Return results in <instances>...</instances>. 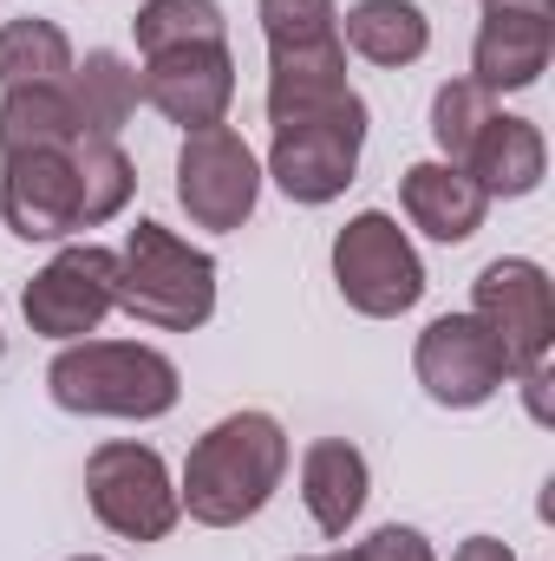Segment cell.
Listing matches in <instances>:
<instances>
[{"mask_svg":"<svg viewBox=\"0 0 555 561\" xmlns=\"http://www.w3.org/2000/svg\"><path fill=\"white\" fill-rule=\"evenodd\" d=\"M287 463H294V444L275 412H229L190 444L177 503L203 529H242L275 503Z\"/></svg>","mask_w":555,"mask_h":561,"instance_id":"cell-1","label":"cell"},{"mask_svg":"<svg viewBox=\"0 0 555 561\" xmlns=\"http://www.w3.org/2000/svg\"><path fill=\"white\" fill-rule=\"evenodd\" d=\"M46 392L59 412L72 419H132L150 424L177 412L183 379L177 366L144 346V340H72L59 346V359L46 366Z\"/></svg>","mask_w":555,"mask_h":561,"instance_id":"cell-2","label":"cell"},{"mask_svg":"<svg viewBox=\"0 0 555 561\" xmlns=\"http://www.w3.org/2000/svg\"><path fill=\"white\" fill-rule=\"evenodd\" d=\"M118 307L157 333L209 327L216 320V255L144 216L118 249Z\"/></svg>","mask_w":555,"mask_h":561,"instance_id":"cell-3","label":"cell"},{"mask_svg":"<svg viewBox=\"0 0 555 561\" xmlns=\"http://www.w3.org/2000/svg\"><path fill=\"white\" fill-rule=\"evenodd\" d=\"M366 99L347 92L340 105H320V112H301V118H281L275 138H269V170L275 190L301 209H320L333 196H347L353 170H360V150H366Z\"/></svg>","mask_w":555,"mask_h":561,"instance_id":"cell-4","label":"cell"},{"mask_svg":"<svg viewBox=\"0 0 555 561\" xmlns=\"http://www.w3.org/2000/svg\"><path fill=\"white\" fill-rule=\"evenodd\" d=\"M333 287L353 313L366 320H399L424 300V262H418L412 236L399 229V216L386 209H360L340 236H333Z\"/></svg>","mask_w":555,"mask_h":561,"instance_id":"cell-5","label":"cell"},{"mask_svg":"<svg viewBox=\"0 0 555 561\" xmlns=\"http://www.w3.org/2000/svg\"><path fill=\"white\" fill-rule=\"evenodd\" d=\"M86 503L125 542H163L183 523V503H177L163 457L138 437H112L86 457Z\"/></svg>","mask_w":555,"mask_h":561,"instance_id":"cell-6","label":"cell"},{"mask_svg":"<svg viewBox=\"0 0 555 561\" xmlns=\"http://www.w3.org/2000/svg\"><path fill=\"white\" fill-rule=\"evenodd\" d=\"M177 203L209 236H236L256 216V203H262V163L242 144V131H229V125L183 131V150H177Z\"/></svg>","mask_w":555,"mask_h":561,"instance_id":"cell-7","label":"cell"},{"mask_svg":"<svg viewBox=\"0 0 555 561\" xmlns=\"http://www.w3.org/2000/svg\"><path fill=\"white\" fill-rule=\"evenodd\" d=\"M118 307V249H99V242H72L59 249L39 275L20 287V313L39 340H86L105 327V313Z\"/></svg>","mask_w":555,"mask_h":561,"instance_id":"cell-8","label":"cell"},{"mask_svg":"<svg viewBox=\"0 0 555 561\" xmlns=\"http://www.w3.org/2000/svg\"><path fill=\"white\" fill-rule=\"evenodd\" d=\"M471 313L497 333L510 379H530L550 366L555 346V287L543 275V262L530 255H497L484 275L471 280Z\"/></svg>","mask_w":555,"mask_h":561,"instance_id":"cell-9","label":"cell"},{"mask_svg":"<svg viewBox=\"0 0 555 561\" xmlns=\"http://www.w3.org/2000/svg\"><path fill=\"white\" fill-rule=\"evenodd\" d=\"M412 373L431 405L444 412H477L510 386V359L497 346V333L477 313H438L412 346Z\"/></svg>","mask_w":555,"mask_h":561,"instance_id":"cell-10","label":"cell"},{"mask_svg":"<svg viewBox=\"0 0 555 561\" xmlns=\"http://www.w3.org/2000/svg\"><path fill=\"white\" fill-rule=\"evenodd\" d=\"M138 92H144V105L163 112L177 131L229 125V105H236V53H229V39L150 53L144 72H138Z\"/></svg>","mask_w":555,"mask_h":561,"instance_id":"cell-11","label":"cell"},{"mask_svg":"<svg viewBox=\"0 0 555 561\" xmlns=\"http://www.w3.org/2000/svg\"><path fill=\"white\" fill-rule=\"evenodd\" d=\"M555 53V0H484L471 39V79L497 92H530Z\"/></svg>","mask_w":555,"mask_h":561,"instance_id":"cell-12","label":"cell"},{"mask_svg":"<svg viewBox=\"0 0 555 561\" xmlns=\"http://www.w3.org/2000/svg\"><path fill=\"white\" fill-rule=\"evenodd\" d=\"M0 222L20 242H66V236H79L72 144L66 150H13V157H0Z\"/></svg>","mask_w":555,"mask_h":561,"instance_id":"cell-13","label":"cell"},{"mask_svg":"<svg viewBox=\"0 0 555 561\" xmlns=\"http://www.w3.org/2000/svg\"><path fill=\"white\" fill-rule=\"evenodd\" d=\"M399 209H406V222H412L418 236L457 249V242H471V236L484 229L490 196H484L457 163L431 157V163H412V170L399 176Z\"/></svg>","mask_w":555,"mask_h":561,"instance_id":"cell-14","label":"cell"},{"mask_svg":"<svg viewBox=\"0 0 555 561\" xmlns=\"http://www.w3.org/2000/svg\"><path fill=\"white\" fill-rule=\"evenodd\" d=\"M366 496H373V470H366L360 444H347V437H314V444L301 450V503H307V516H314L320 536H347V529L360 523Z\"/></svg>","mask_w":555,"mask_h":561,"instance_id":"cell-15","label":"cell"},{"mask_svg":"<svg viewBox=\"0 0 555 561\" xmlns=\"http://www.w3.org/2000/svg\"><path fill=\"white\" fill-rule=\"evenodd\" d=\"M347 92L353 85H347V46H340V33L314 39V46H269V125L301 118V112H320V105H340Z\"/></svg>","mask_w":555,"mask_h":561,"instance_id":"cell-16","label":"cell"},{"mask_svg":"<svg viewBox=\"0 0 555 561\" xmlns=\"http://www.w3.org/2000/svg\"><path fill=\"white\" fill-rule=\"evenodd\" d=\"M457 170H464L484 196H530V190L543 183V170H550V144H543V131H536L530 118L497 112Z\"/></svg>","mask_w":555,"mask_h":561,"instance_id":"cell-17","label":"cell"},{"mask_svg":"<svg viewBox=\"0 0 555 561\" xmlns=\"http://www.w3.org/2000/svg\"><path fill=\"white\" fill-rule=\"evenodd\" d=\"M66 99H72V118H79L86 138H118V131L138 118V105H144L132 59L112 53V46H92L86 59H72V72H66Z\"/></svg>","mask_w":555,"mask_h":561,"instance_id":"cell-18","label":"cell"},{"mask_svg":"<svg viewBox=\"0 0 555 561\" xmlns=\"http://www.w3.org/2000/svg\"><path fill=\"white\" fill-rule=\"evenodd\" d=\"M340 46H353L366 66H418L431 53V20L418 0H353L340 20Z\"/></svg>","mask_w":555,"mask_h":561,"instance_id":"cell-19","label":"cell"},{"mask_svg":"<svg viewBox=\"0 0 555 561\" xmlns=\"http://www.w3.org/2000/svg\"><path fill=\"white\" fill-rule=\"evenodd\" d=\"M79 118H72V99L66 85H20V92H0V157L13 150H66L79 144Z\"/></svg>","mask_w":555,"mask_h":561,"instance_id":"cell-20","label":"cell"},{"mask_svg":"<svg viewBox=\"0 0 555 561\" xmlns=\"http://www.w3.org/2000/svg\"><path fill=\"white\" fill-rule=\"evenodd\" d=\"M72 183H79V229H99V222L125 216V203L138 190V163L125 157L118 138H79L72 144Z\"/></svg>","mask_w":555,"mask_h":561,"instance_id":"cell-21","label":"cell"},{"mask_svg":"<svg viewBox=\"0 0 555 561\" xmlns=\"http://www.w3.org/2000/svg\"><path fill=\"white\" fill-rule=\"evenodd\" d=\"M72 72V39L39 20V13H20L0 26V92H20V85H66Z\"/></svg>","mask_w":555,"mask_h":561,"instance_id":"cell-22","label":"cell"},{"mask_svg":"<svg viewBox=\"0 0 555 561\" xmlns=\"http://www.w3.org/2000/svg\"><path fill=\"white\" fill-rule=\"evenodd\" d=\"M138 53H170V46H203V39H229V13L216 0H144L138 20Z\"/></svg>","mask_w":555,"mask_h":561,"instance_id":"cell-23","label":"cell"},{"mask_svg":"<svg viewBox=\"0 0 555 561\" xmlns=\"http://www.w3.org/2000/svg\"><path fill=\"white\" fill-rule=\"evenodd\" d=\"M490 118H497V99L477 79H444L438 99H431V144H438V157L444 163H464Z\"/></svg>","mask_w":555,"mask_h":561,"instance_id":"cell-24","label":"cell"},{"mask_svg":"<svg viewBox=\"0 0 555 561\" xmlns=\"http://www.w3.org/2000/svg\"><path fill=\"white\" fill-rule=\"evenodd\" d=\"M262 39L269 46H314L340 33V7L333 0H256Z\"/></svg>","mask_w":555,"mask_h":561,"instance_id":"cell-25","label":"cell"},{"mask_svg":"<svg viewBox=\"0 0 555 561\" xmlns=\"http://www.w3.org/2000/svg\"><path fill=\"white\" fill-rule=\"evenodd\" d=\"M347 561H438V556H431L424 529H412V523H380L373 536H360L347 549Z\"/></svg>","mask_w":555,"mask_h":561,"instance_id":"cell-26","label":"cell"},{"mask_svg":"<svg viewBox=\"0 0 555 561\" xmlns=\"http://www.w3.org/2000/svg\"><path fill=\"white\" fill-rule=\"evenodd\" d=\"M451 561H517V549L497 542V536H464V542L451 549Z\"/></svg>","mask_w":555,"mask_h":561,"instance_id":"cell-27","label":"cell"},{"mask_svg":"<svg viewBox=\"0 0 555 561\" xmlns=\"http://www.w3.org/2000/svg\"><path fill=\"white\" fill-rule=\"evenodd\" d=\"M294 561H347V556H294Z\"/></svg>","mask_w":555,"mask_h":561,"instance_id":"cell-28","label":"cell"},{"mask_svg":"<svg viewBox=\"0 0 555 561\" xmlns=\"http://www.w3.org/2000/svg\"><path fill=\"white\" fill-rule=\"evenodd\" d=\"M72 561H105V556H72Z\"/></svg>","mask_w":555,"mask_h":561,"instance_id":"cell-29","label":"cell"},{"mask_svg":"<svg viewBox=\"0 0 555 561\" xmlns=\"http://www.w3.org/2000/svg\"><path fill=\"white\" fill-rule=\"evenodd\" d=\"M0 353H7V333H0Z\"/></svg>","mask_w":555,"mask_h":561,"instance_id":"cell-30","label":"cell"}]
</instances>
